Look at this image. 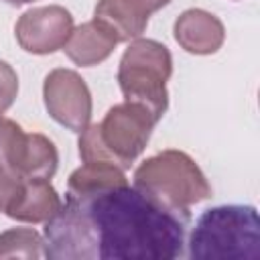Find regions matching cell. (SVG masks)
Here are the masks:
<instances>
[{
	"label": "cell",
	"mask_w": 260,
	"mask_h": 260,
	"mask_svg": "<svg viewBox=\"0 0 260 260\" xmlns=\"http://www.w3.org/2000/svg\"><path fill=\"white\" fill-rule=\"evenodd\" d=\"M85 203L95 225L100 260H175L183 256L189 221L134 185L114 187Z\"/></svg>",
	"instance_id": "obj_1"
},
{
	"label": "cell",
	"mask_w": 260,
	"mask_h": 260,
	"mask_svg": "<svg viewBox=\"0 0 260 260\" xmlns=\"http://www.w3.org/2000/svg\"><path fill=\"white\" fill-rule=\"evenodd\" d=\"M193 260H258L260 217L254 205H215L205 209L189 236Z\"/></svg>",
	"instance_id": "obj_2"
},
{
	"label": "cell",
	"mask_w": 260,
	"mask_h": 260,
	"mask_svg": "<svg viewBox=\"0 0 260 260\" xmlns=\"http://www.w3.org/2000/svg\"><path fill=\"white\" fill-rule=\"evenodd\" d=\"M134 187L156 203L191 221V207L211 197V185L187 152L167 148L142 160L134 171Z\"/></svg>",
	"instance_id": "obj_3"
},
{
	"label": "cell",
	"mask_w": 260,
	"mask_h": 260,
	"mask_svg": "<svg viewBox=\"0 0 260 260\" xmlns=\"http://www.w3.org/2000/svg\"><path fill=\"white\" fill-rule=\"evenodd\" d=\"M173 75V55L167 45L138 37L130 41L118 65V85L126 102L146 108L156 122L169 110L167 81Z\"/></svg>",
	"instance_id": "obj_4"
},
{
	"label": "cell",
	"mask_w": 260,
	"mask_h": 260,
	"mask_svg": "<svg viewBox=\"0 0 260 260\" xmlns=\"http://www.w3.org/2000/svg\"><path fill=\"white\" fill-rule=\"evenodd\" d=\"M43 258L98 260V234L85 201L65 197L61 207L45 221Z\"/></svg>",
	"instance_id": "obj_5"
},
{
	"label": "cell",
	"mask_w": 260,
	"mask_h": 260,
	"mask_svg": "<svg viewBox=\"0 0 260 260\" xmlns=\"http://www.w3.org/2000/svg\"><path fill=\"white\" fill-rule=\"evenodd\" d=\"M156 124L146 108L124 100L114 104L95 128L108 158L126 171L144 152Z\"/></svg>",
	"instance_id": "obj_6"
},
{
	"label": "cell",
	"mask_w": 260,
	"mask_h": 260,
	"mask_svg": "<svg viewBox=\"0 0 260 260\" xmlns=\"http://www.w3.org/2000/svg\"><path fill=\"white\" fill-rule=\"evenodd\" d=\"M43 102L47 114L71 132H81L91 124L93 102L85 79L65 67H57L45 75Z\"/></svg>",
	"instance_id": "obj_7"
},
{
	"label": "cell",
	"mask_w": 260,
	"mask_h": 260,
	"mask_svg": "<svg viewBox=\"0 0 260 260\" xmlns=\"http://www.w3.org/2000/svg\"><path fill=\"white\" fill-rule=\"evenodd\" d=\"M71 30L73 16L61 4L28 8L18 16L14 24L16 43L30 55H51L61 51Z\"/></svg>",
	"instance_id": "obj_8"
},
{
	"label": "cell",
	"mask_w": 260,
	"mask_h": 260,
	"mask_svg": "<svg viewBox=\"0 0 260 260\" xmlns=\"http://www.w3.org/2000/svg\"><path fill=\"white\" fill-rule=\"evenodd\" d=\"M173 37L179 47L191 55H213L223 47L225 26L209 10L187 8L177 16Z\"/></svg>",
	"instance_id": "obj_9"
},
{
	"label": "cell",
	"mask_w": 260,
	"mask_h": 260,
	"mask_svg": "<svg viewBox=\"0 0 260 260\" xmlns=\"http://www.w3.org/2000/svg\"><path fill=\"white\" fill-rule=\"evenodd\" d=\"M61 203L63 201L49 179H22L4 213L22 223H45Z\"/></svg>",
	"instance_id": "obj_10"
},
{
	"label": "cell",
	"mask_w": 260,
	"mask_h": 260,
	"mask_svg": "<svg viewBox=\"0 0 260 260\" xmlns=\"http://www.w3.org/2000/svg\"><path fill=\"white\" fill-rule=\"evenodd\" d=\"M116 45V37L106 26L91 18L79 26H73L61 51L69 57L71 63L79 67H93L104 63L114 53Z\"/></svg>",
	"instance_id": "obj_11"
},
{
	"label": "cell",
	"mask_w": 260,
	"mask_h": 260,
	"mask_svg": "<svg viewBox=\"0 0 260 260\" xmlns=\"http://www.w3.org/2000/svg\"><path fill=\"white\" fill-rule=\"evenodd\" d=\"M150 12L138 0H98L93 8V20L106 26L118 43H130L148 26Z\"/></svg>",
	"instance_id": "obj_12"
},
{
	"label": "cell",
	"mask_w": 260,
	"mask_h": 260,
	"mask_svg": "<svg viewBox=\"0 0 260 260\" xmlns=\"http://www.w3.org/2000/svg\"><path fill=\"white\" fill-rule=\"evenodd\" d=\"M59 167V150L55 142L41 132H26L18 148L12 173L18 179H53Z\"/></svg>",
	"instance_id": "obj_13"
},
{
	"label": "cell",
	"mask_w": 260,
	"mask_h": 260,
	"mask_svg": "<svg viewBox=\"0 0 260 260\" xmlns=\"http://www.w3.org/2000/svg\"><path fill=\"white\" fill-rule=\"evenodd\" d=\"M122 185H128L124 169H120L118 165H112V162L93 160V162H83L69 175L65 195L73 197V199L87 201L104 191H110V189L122 187Z\"/></svg>",
	"instance_id": "obj_14"
},
{
	"label": "cell",
	"mask_w": 260,
	"mask_h": 260,
	"mask_svg": "<svg viewBox=\"0 0 260 260\" xmlns=\"http://www.w3.org/2000/svg\"><path fill=\"white\" fill-rule=\"evenodd\" d=\"M2 258H43V236L35 228H10L0 234V260Z\"/></svg>",
	"instance_id": "obj_15"
},
{
	"label": "cell",
	"mask_w": 260,
	"mask_h": 260,
	"mask_svg": "<svg viewBox=\"0 0 260 260\" xmlns=\"http://www.w3.org/2000/svg\"><path fill=\"white\" fill-rule=\"evenodd\" d=\"M24 134L26 132L20 124L6 118L4 114L0 116V167H6L8 171H12V165L16 160Z\"/></svg>",
	"instance_id": "obj_16"
},
{
	"label": "cell",
	"mask_w": 260,
	"mask_h": 260,
	"mask_svg": "<svg viewBox=\"0 0 260 260\" xmlns=\"http://www.w3.org/2000/svg\"><path fill=\"white\" fill-rule=\"evenodd\" d=\"M18 95V75L14 67L0 59V116L12 108Z\"/></svg>",
	"instance_id": "obj_17"
},
{
	"label": "cell",
	"mask_w": 260,
	"mask_h": 260,
	"mask_svg": "<svg viewBox=\"0 0 260 260\" xmlns=\"http://www.w3.org/2000/svg\"><path fill=\"white\" fill-rule=\"evenodd\" d=\"M20 181L22 179H18L12 171H8L6 167H0V211L2 213L6 211L12 197L16 195V189H18Z\"/></svg>",
	"instance_id": "obj_18"
},
{
	"label": "cell",
	"mask_w": 260,
	"mask_h": 260,
	"mask_svg": "<svg viewBox=\"0 0 260 260\" xmlns=\"http://www.w3.org/2000/svg\"><path fill=\"white\" fill-rule=\"evenodd\" d=\"M138 2L144 6V10H146V12H150V14H152V12L160 10L162 6H167L171 0H138Z\"/></svg>",
	"instance_id": "obj_19"
},
{
	"label": "cell",
	"mask_w": 260,
	"mask_h": 260,
	"mask_svg": "<svg viewBox=\"0 0 260 260\" xmlns=\"http://www.w3.org/2000/svg\"><path fill=\"white\" fill-rule=\"evenodd\" d=\"M4 2H8L12 6H22V4H28V2H35V0H4Z\"/></svg>",
	"instance_id": "obj_20"
}]
</instances>
